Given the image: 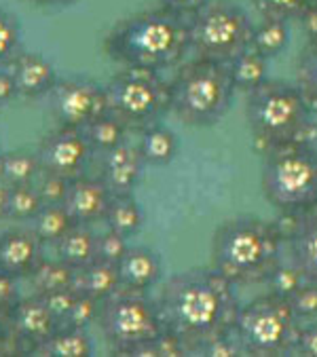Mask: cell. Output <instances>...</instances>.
Instances as JSON below:
<instances>
[{
	"instance_id": "1",
	"label": "cell",
	"mask_w": 317,
	"mask_h": 357,
	"mask_svg": "<svg viewBox=\"0 0 317 357\" xmlns=\"http://www.w3.org/2000/svg\"><path fill=\"white\" fill-rule=\"evenodd\" d=\"M235 288L214 266L170 277L154 298L163 330L182 338L191 355L205 342L230 334L242 309Z\"/></svg>"
},
{
	"instance_id": "2",
	"label": "cell",
	"mask_w": 317,
	"mask_h": 357,
	"mask_svg": "<svg viewBox=\"0 0 317 357\" xmlns=\"http://www.w3.org/2000/svg\"><path fill=\"white\" fill-rule=\"evenodd\" d=\"M104 51L123 68L148 73L178 68L191 51L189 17L165 7L129 15L106 34Z\"/></svg>"
},
{
	"instance_id": "3",
	"label": "cell",
	"mask_w": 317,
	"mask_h": 357,
	"mask_svg": "<svg viewBox=\"0 0 317 357\" xmlns=\"http://www.w3.org/2000/svg\"><path fill=\"white\" fill-rule=\"evenodd\" d=\"M283 260V235L275 222L237 216L212 237V266L235 285L265 283Z\"/></svg>"
},
{
	"instance_id": "4",
	"label": "cell",
	"mask_w": 317,
	"mask_h": 357,
	"mask_svg": "<svg viewBox=\"0 0 317 357\" xmlns=\"http://www.w3.org/2000/svg\"><path fill=\"white\" fill-rule=\"evenodd\" d=\"M235 83L228 63L195 57L178 66L168 83V112L191 127H212L220 123L233 106Z\"/></svg>"
},
{
	"instance_id": "5",
	"label": "cell",
	"mask_w": 317,
	"mask_h": 357,
	"mask_svg": "<svg viewBox=\"0 0 317 357\" xmlns=\"http://www.w3.org/2000/svg\"><path fill=\"white\" fill-rule=\"evenodd\" d=\"M248 125L254 144L267 153L288 142H315L317 121L298 85L267 81L248 93L246 104Z\"/></svg>"
},
{
	"instance_id": "6",
	"label": "cell",
	"mask_w": 317,
	"mask_h": 357,
	"mask_svg": "<svg viewBox=\"0 0 317 357\" xmlns=\"http://www.w3.org/2000/svg\"><path fill=\"white\" fill-rule=\"evenodd\" d=\"M260 186L281 213H296L317 203V146L288 142L265 153Z\"/></svg>"
},
{
	"instance_id": "7",
	"label": "cell",
	"mask_w": 317,
	"mask_h": 357,
	"mask_svg": "<svg viewBox=\"0 0 317 357\" xmlns=\"http://www.w3.org/2000/svg\"><path fill=\"white\" fill-rule=\"evenodd\" d=\"M300 326L288 298L269 292L242 305L233 332L239 338L246 355L279 357L292 355Z\"/></svg>"
},
{
	"instance_id": "8",
	"label": "cell",
	"mask_w": 317,
	"mask_h": 357,
	"mask_svg": "<svg viewBox=\"0 0 317 357\" xmlns=\"http://www.w3.org/2000/svg\"><path fill=\"white\" fill-rule=\"evenodd\" d=\"M191 51L197 57L230 63L250 49L254 24L248 13L233 0H207L189 17Z\"/></svg>"
},
{
	"instance_id": "9",
	"label": "cell",
	"mask_w": 317,
	"mask_h": 357,
	"mask_svg": "<svg viewBox=\"0 0 317 357\" xmlns=\"http://www.w3.org/2000/svg\"><path fill=\"white\" fill-rule=\"evenodd\" d=\"M98 328L117 355H131L140 344L163 332L154 298L148 292L121 288L100 303Z\"/></svg>"
},
{
	"instance_id": "10",
	"label": "cell",
	"mask_w": 317,
	"mask_h": 357,
	"mask_svg": "<svg viewBox=\"0 0 317 357\" xmlns=\"http://www.w3.org/2000/svg\"><path fill=\"white\" fill-rule=\"evenodd\" d=\"M108 112L121 119L127 129H146L168 112V83L158 73L123 68L106 85Z\"/></svg>"
},
{
	"instance_id": "11",
	"label": "cell",
	"mask_w": 317,
	"mask_h": 357,
	"mask_svg": "<svg viewBox=\"0 0 317 357\" xmlns=\"http://www.w3.org/2000/svg\"><path fill=\"white\" fill-rule=\"evenodd\" d=\"M47 98L51 104V112L61 127L83 129L94 119L108 112L104 85L83 77L59 79Z\"/></svg>"
},
{
	"instance_id": "12",
	"label": "cell",
	"mask_w": 317,
	"mask_h": 357,
	"mask_svg": "<svg viewBox=\"0 0 317 357\" xmlns=\"http://www.w3.org/2000/svg\"><path fill=\"white\" fill-rule=\"evenodd\" d=\"M36 153L43 172L57 174L66 180L83 176L89 159L96 155L83 129L61 125H57V129L40 142Z\"/></svg>"
},
{
	"instance_id": "13",
	"label": "cell",
	"mask_w": 317,
	"mask_h": 357,
	"mask_svg": "<svg viewBox=\"0 0 317 357\" xmlns=\"http://www.w3.org/2000/svg\"><path fill=\"white\" fill-rule=\"evenodd\" d=\"M283 216L288 218V227L277 229L283 235L288 260L300 268L307 281L317 283V203Z\"/></svg>"
},
{
	"instance_id": "14",
	"label": "cell",
	"mask_w": 317,
	"mask_h": 357,
	"mask_svg": "<svg viewBox=\"0 0 317 357\" xmlns=\"http://www.w3.org/2000/svg\"><path fill=\"white\" fill-rule=\"evenodd\" d=\"M61 324L53 317L40 296L20 298L9 311V328L17 338L22 353L32 355L38 344H43Z\"/></svg>"
},
{
	"instance_id": "15",
	"label": "cell",
	"mask_w": 317,
	"mask_h": 357,
	"mask_svg": "<svg viewBox=\"0 0 317 357\" xmlns=\"http://www.w3.org/2000/svg\"><path fill=\"white\" fill-rule=\"evenodd\" d=\"M112 192L102 182V178H89V176H78L70 180L68 192L64 199V207L72 216L76 225H94L104 220L106 209L110 205Z\"/></svg>"
},
{
	"instance_id": "16",
	"label": "cell",
	"mask_w": 317,
	"mask_h": 357,
	"mask_svg": "<svg viewBox=\"0 0 317 357\" xmlns=\"http://www.w3.org/2000/svg\"><path fill=\"white\" fill-rule=\"evenodd\" d=\"M7 68L13 75L20 98H28V100L45 98L59 81L55 66L40 53L17 51L13 59L7 63Z\"/></svg>"
},
{
	"instance_id": "17",
	"label": "cell",
	"mask_w": 317,
	"mask_h": 357,
	"mask_svg": "<svg viewBox=\"0 0 317 357\" xmlns=\"http://www.w3.org/2000/svg\"><path fill=\"white\" fill-rule=\"evenodd\" d=\"M144 167L146 161L140 149L123 142L117 149L102 155L100 178L112 195H133L144 174Z\"/></svg>"
},
{
	"instance_id": "18",
	"label": "cell",
	"mask_w": 317,
	"mask_h": 357,
	"mask_svg": "<svg viewBox=\"0 0 317 357\" xmlns=\"http://www.w3.org/2000/svg\"><path fill=\"white\" fill-rule=\"evenodd\" d=\"M45 243L32 229H17L0 235V271L17 279L30 277L43 262Z\"/></svg>"
},
{
	"instance_id": "19",
	"label": "cell",
	"mask_w": 317,
	"mask_h": 357,
	"mask_svg": "<svg viewBox=\"0 0 317 357\" xmlns=\"http://www.w3.org/2000/svg\"><path fill=\"white\" fill-rule=\"evenodd\" d=\"M117 264L123 288L148 292L163 277L161 256L144 245H129V250Z\"/></svg>"
},
{
	"instance_id": "20",
	"label": "cell",
	"mask_w": 317,
	"mask_h": 357,
	"mask_svg": "<svg viewBox=\"0 0 317 357\" xmlns=\"http://www.w3.org/2000/svg\"><path fill=\"white\" fill-rule=\"evenodd\" d=\"M72 288L78 294L91 296V298H96V301L102 303L104 298H108L110 294H115L121 288L119 264L96 258L87 266L76 268Z\"/></svg>"
},
{
	"instance_id": "21",
	"label": "cell",
	"mask_w": 317,
	"mask_h": 357,
	"mask_svg": "<svg viewBox=\"0 0 317 357\" xmlns=\"http://www.w3.org/2000/svg\"><path fill=\"white\" fill-rule=\"evenodd\" d=\"M55 254L72 268L87 266L98 258V235L89 225H74L57 243Z\"/></svg>"
},
{
	"instance_id": "22",
	"label": "cell",
	"mask_w": 317,
	"mask_h": 357,
	"mask_svg": "<svg viewBox=\"0 0 317 357\" xmlns=\"http://www.w3.org/2000/svg\"><path fill=\"white\" fill-rule=\"evenodd\" d=\"M32 355L40 357H91L94 342L83 328L59 326L43 344L34 349Z\"/></svg>"
},
{
	"instance_id": "23",
	"label": "cell",
	"mask_w": 317,
	"mask_h": 357,
	"mask_svg": "<svg viewBox=\"0 0 317 357\" xmlns=\"http://www.w3.org/2000/svg\"><path fill=\"white\" fill-rule=\"evenodd\" d=\"M138 149H140L146 165L163 167V165L172 163L174 157L178 155L180 139L170 127H165L161 123H152L146 129H142Z\"/></svg>"
},
{
	"instance_id": "24",
	"label": "cell",
	"mask_w": 317,
	"mask_h": 357,
	"mask_svg": "<svg viewBox=\"0 0 317 357\" xmlns=\"http://www.w3.org/2000/svg\"><path fill=\"white\" fill-rule=\"evenodd\" d=\"M230 77L237 91H244L246 96L254 89H258L263 83L269 81V59L260 53H256L252 47L237 55L230 63Z\"/></svg>"
},
{
	"instance_id": "25",
	"label": "cell",
	"mask_w": 317,
	"mask_h": 357,
	"mask_svg": "<svg viewBox=\"0 0 317 357\" xmlns=\"http://www.w3.org/2000/svg\"><path fill=\"white\" fill-rule=\"evenodd\" d=\"M104 222L108 229L125 237H133L144 227V209L133 199V195H112Z\"/></svg>"
},
{
	"instance_id": "26",
	"label": "cell",
	"mask_w": 317,
	"mask_h": 357,
	"mask_svg": "<svg viewBox=\"0 0 317 357\" xmlns=\"http://www.w3.org/2000/svg\"><path fill=\"white\" fill-rule=\"evenodd\" d=\"M28 225L45 245H55L76 222L72 220L64 203H55V205H43Z\"/></svg>"
},
{
	"instance_id": "27",
	"label": "cell",
	"mask_w": 317,
	"mask_h": 357,
	"mask_svg": "<svg viewBox=\"0 0 317 357\" xmlns=\"http://www.w3.org/2000/svg\"><path fill=\"white\" fill-rule=\"evenodd\" d=\"M87 139H89V144L94 149V153H108L112 149H117L119 144H123V142H127V125L117 119L112 112H104L100 114L98 119H94L89 125L83 127Z\"/></svg>"
},
{
	"instance_id": "28",
	"label": "cell",
	"mask_w": 317,
	"mask_h": 357,
	"mask_svg": "<svg viewBox=\"0 0 317 357\" xmlns=\"http://www.w3.org/2000/svg\"><path fill=\"white\" fill-rule=\"evenodd\" d=\"M290 45V22L277 17H263L258 26H254L252 34V49L267 59L277 57Z\"/></svg>"
},
{
	"instance_id": "29",
	"label": "cell",
	"mask_w": 317,
	"mask_h": 357,
	"mask_svg": "<svg viewBox=\"0 0 317 357\" xmlns=\"http://www.w3.org/2000/svg\"><path fill=\"white\" fill-rule=\"evenodd\" d=\"M74 273H76V268H72L70 264H66L64 260H59L55 256L53 260L43 258V262L32 271V275L28 279L34 285V294L40 296V294H47L53 290L72 288Z\"/></svg>"
},
{
	"instance_id": "30",
	"label": "cell",
	"mask_w": 317,
	"mask_h": 357,
	"mask_svg": "<svg viewBox=\"0 0 317 357\" xmlns=\"http://www.w3.org/2000/svg\"><path fill=\"white\" fill-rule=\"evenodd\" d=\"M296 85L317 116V38L307 40L296 57Z\"/></svg>"
},
{
	"instance_id": "31",
	"label": "cell",
	"mask_w": 317,
	"mask_h": 357,
	"mask_svg": "<svg viewBox=\"0 0 317 357\" xmlns=\"http://www.w3.org/2000/svg\"><path fill=\"white\" fill-rule=\"evenodd\" d=\"M43 172L38 153L30 151H11L3 155V180L9 186L15 184H30L36 180V176Z\"/></svg>"
},
{
	"instance_id": "32",
	"label": "cell",
	"mask_w": 317,
	"mask_h": 357,
	"mask_svg": "<svg viewBox=\"0 0 317 357\" xmlns=\"http://www.w3.org/2000/svg\"><path fill=\"white\" fill-rule=\"evenodd\" d=\"M40 207H43V199H40L34 182L15 184L9 188V220L30 222Z\"/></svg>"
},
{
	"instance_id": "33",
	"label": "cell",
	"mask_w": 317,
	"mask_h": 357,
	"mask_svg": "<svg viewBox=\"0 0 317 357\" xmlns=\"http://www.w3.org/2000/svg\"><path fill=\"white\" fill-rule=\"evenodd\" d=\"M304 275L300 273L298 266H294L290 260H281L273 273L269 275V279L265 281L269 285V292L275 294V296H281V298H290L300 285L304 283Z\"/></svg>"
},
{
	"instance_id": "34",
	"label": "cell",
	"mask_w": 317,
	"mask_h": 357,
	"mask_svg": "<svg viewBox=\"0 0 317 357\" xmlns=\"http://www.w3.org/2000/svg\"><path fill=\"white\" fill-rule=\"evenodd\" d=\"M131 355H135V357H180V355H191V351L182 338L163 330L152 340L140 344Z\"/></svg>"
},
{
	"instance_id": "35",
	"label": "cell",
	"mask_w": 317,
	"mask_h": 357,
	"mask_svg": "<svg viewBox=\"0 0 317 357\" xmlns=\"http://www.w3.org/2000/svg\"><path fill=\"white\" fill-rule=\"evenodd\" d=\"M22 45V26L15 13L0 9V66H7Z\"/></svg>"
},
{
	"instance_id": "36",
	"label": "cell",
	"mask_w": 317,
	"mask_h": 357,
	"mask_svg": "<svg viewBox=\"0 0 317 357\" xmlns=\"http://www.w3.org/2000/svg\"><path fill=\"white\" fill-rule=\"evenodd\" d=\"M298 321H315L317 319V283L304 281L300 288L288 298Z\"/></svg>"
},
{
	"instance_id": "37",
	"label": "cell",
	"mask_w": 317,
	"mask_h": 357,
	"mask_svg": "<svg viewBox=\"0 0 317 357\" xmlns=\"http://www.w3.org/2000/svg\"><path fill=\"white\" fill-rule=\"evenodd\" d=\"M256 11L263 17H277V20H296L302 9L311 3V0H252Z\"/></svg>"
},
{
	"instance_id": "38",
	"label": "cell",
	"mask_w": 317,
	"mask_h": 357,
	"mask_svg": "<svg viewBox=\"0 0 317 357\" xmlns=\"http://www.w3.org/2000/svg\"><path fill=\"white\" fill-rule=\"evenodd\" d=\"M98 311H100V301H96L91 296H85V294H78L61 326H72V328L87 330L91 324L98 321Z\"/></svg>"
},
{
	"instance_id": "39",
	"label": "cell",
	"mask_w": 317,
	"mask_h": 357,
	"mask_svg": "<svg viewBox=\"0 0 317 357\" xmlns=\"http://www.w3.org/2000/svg\"><path fill=\"white\" fill-rule=\"evenodd\" d=\"M68 184H70V180H66L57 174H49V172H40L34 180V186L43 199V205L64 203L66 192H68Z\"/></svg>"
},
{
	"instance_id": "40",
	"label": "cell",
	"mask_w": 317,
	"mask_h": 357,
	"mask_svg": "<svg viewBox=\"0 0 317 357\" xmlns=\"http://www.w3.org/2000/svg\"><path fill=\"white\" fill-rule=\"evenodd\" d=\"M129 237L108 229L106 233L98 235V258L108 260V262H119L125 252L129 250Z\"/></svg>"
},
{
	"instance_id": "41",
	"label": "cell",
	"mask_w": 317,
	"mask_h": 357,
	"mask_svg": "<svg viewBox=\"0 0 317 357\" xmlns=\"http://www.w3.org/2000/svg\"><path fill=\"white\" fill-rule=\"evenodd\" d=\"M195 355H207V357H239V355H246L239 338L235 336V332L230 334H224V336H218L209 342H205L203 347L197 349Z\"/></svg>"
},
{
	"instance_id": "42",
	"label": "cell",
	"mask_w": 317,
	"mask_h": 357,
	"mask_svg": "<svg viewBox=\"0 0 317 357\" xmlns=\"http://www.w3.org/2000/svg\"><path fill=\"white\" fill-rule=\"evenodd\" d=\"M38 296V294H36ZM78 292L74 288H61V290H53V292H47V294H40L43 303L47 305V309L53 313V317L64 324L66 315L70 313L74 301H76Z\"/></svg>"
},
{
	"instance_id": "43",
	"label": "cell",
	"mask_w": 317,
	"mask_h": 357,
	"mask_svg": "<svg viewBox=\"0 0 317 357\" xmlns=\"http://www.w3.org/2000/svg\"><path fill=\"white\" fill-rule=\"evenodd\" d=\"M292 355L317 357V321H311L307 326H300Z\"/></svg>"
},
{
	"instance_id": "44",
	"label": "cell",
	"mask_w": 317,
	"mask_h": 357,
	"mask_svg": "<svg viewBox=\"0 0 317 357\" xmlns=\"http://www.w3.org/2000/svg\"><path fill=\"white\" fill-rule=\"evenodd\" d=\"M17 277L0 271V311H11L20 301Z\"/></svg>"
},
{
	"instance_id": "45",
	"label": "cell",
	"mask_w": 317,
	"mask_h": 357,
	"mask_svg": "<svg viewBox=\"0 0 317 357\" xmlns=\"http://www.w3.org/2000/svg\"><path fill=\"white\" fill-rule=\"evenodd\" d=\"M296 22L300 24V30L307 34V40L317 38V0H311L302 9V13L296 17Z\"/></svg>"
},
{
	"instance_id": "46",
	"label": "cell",
	"mask_w": 317,
	"mask_h": 357,
	"mask_svg": "<svg viewBox=\"0 0 317 357\" xmlns=\"http://www.w3.org/2000/svg\"><path fill=\"white\" fill-rule=\"evenodd\" d=\"M158 3H161V7H165L182 17H191L207 3V0H158Z\"/></svg>"
},
{
	"instance_id": "47",
	"label": "cell",
	"mask_w": 317,
	"mask_h": 357,
	"mask_svg": "<svg viewBox=\"0 0 317 357\" xmlns=\"http://www.w3.org/2000/svg\"><path fill=\"white\" fill-rule=\"evenodd\" d=\"M17 96V87L13 81V75L9 73L7 66H0V106L11 104Z\"/></svg>"
},
{
	"instance_id": "48",
	"label": "cell",
	"mask_w": 317,
	"mask_h": 357,
	"mask_svg": "<svg viewBox=\"0 0 317 357\" xmlns=\"http://www.w3.org/2000/svg\"><path fill=\"white\" fill-rule=\"evenodd\" d=\"M9 184L0 180V222L9 220Z\"/></svg>"
},
{
	"instance_id": "49",
	"label": "cell",
	"mask_w": 317,
	"mask_h": 357,
	"mask_svg": "<svg viewBox=\"0 0 317 357\" xmlns=\"http://www.w3.org/2000/svg\"><path fill=\"white\" fill-rule=\"evenodd\" d=\"M30 3L38 5V7H70L78 0H30Z\"/></svg>"
},
{
	"instance_id": "50",
	"label": "cell",
	"mask_w": 317,
	"mask_h": 357,
	"mask_svg": "<svg viewBox=\"0 0 317 357\" xmlns=\"http://www.w3.org/2000/svg\"><path fill=\"white\" fill-rule=\"evenodd\" d=\"M3 155H5V153L0 151V180H3Z\"/></svg>"
}]
</instances>
